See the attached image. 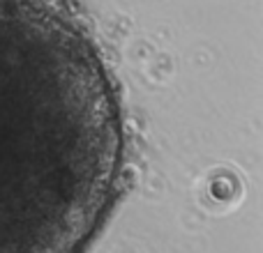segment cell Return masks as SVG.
<instances>
[{"mask_svg":"<svg viewBox=\"0 0 263 253\" xmlns=\"http://www.w3.org/2000/svg\"><path fill=\"white\" fill-rule=\"evenodd\" d=\"M129 177L125 109L77 0H0V253H83Z\"/></svg>","mask_w":263,"mask_h":253,"instance_id":"cell-1","label":"cell"}]
</instances>
